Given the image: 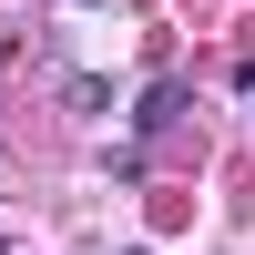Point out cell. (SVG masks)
Returning a JSON list of instances; mask_svg holds the SVG:
<instances>
[{
  "mask_svg": "<svg viewBox=\"0 0 255 255\" xmlns=\"http://www.w3.org/2000/svg\"><path fill=\"white\" fill-rule=\"evenodd\" d=\"M133 255H143V245H133Z\"/></svg>",
  "mask_w": 255,
  "mask_h": 255,
  "instance_id": "6da1fadb",
  "label": "cell"
}]
</instances>
